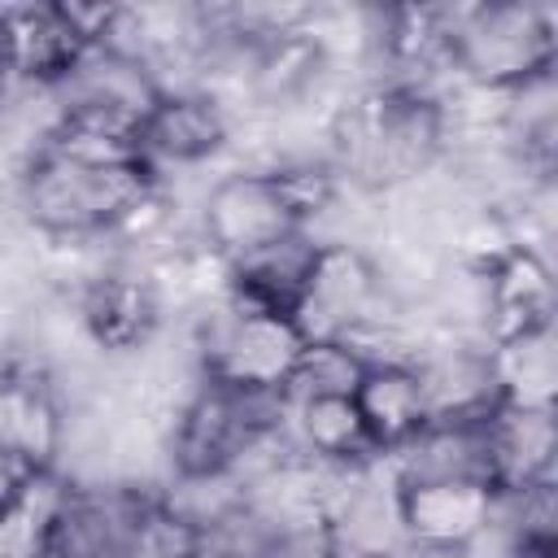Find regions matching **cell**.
<instances>
[{
  "instance_id": "6da1fadb",
  "label": "cell",
  "mask_w": 558,
  "mask_h": 558,
  "mask_svg": "<svg viewBox=\"0 0 558 558\" xmlns=\"http://www.w3.org/2000/svg\"><path fill=\"white\" fill-rule=\"evenodd\" d=\"M453 113L440 92L371 83L331 113L327 166L362 192H397L423 179L449 148Z\"/></svg>"
},
{
  "instance_id": "7a4b0ae2",
  "label": "cell",
  "mask_w": 558,
  "mask_h": 558,
  "mask_svg": "<svg viewBox=\"0 0 558 558\" xmlns=\"http://www.w3.org/2000/svg\"><path fill=\"white\" fill-rule=\"evenodd\" d=\"M17 205L48 240L135 235L161 214V170L148 161H78L35 144L17 174Z\"/></svg>"
},
{
  "instance_id": "3957f363",
  "label": "cell",
  "mask_w": 558,
  "mask_h": 558,
  "mask_svg": "<svg viewBox=\"0 0 558 558\" xmlns=\"http://www.w3.org/2000/svg\"><path fill=\"white\" fill-rule=\"evenodd\" d=\"M340 187L327 161L231 170L201 201V244L218 266L253 257L279 240L305 235L314 218L336 205Z\"/></svg>"
},
{
  "instance_id": "277c9868",
  "label": "cell",
  "mask_w": 558,
  "mask_h": 558,
  "mask_svg": "<svg viewBox=\"0 0 558 558\" xmlns=\"http://www.w3.org/2000/svg\"><path fill=\"white\" fill-rule=\"evenodd\" d=\"M558 65V13L541 0L449 9V78L480 96H510Z\"/></svg>"
},
{
  "instance_id": "5b68a950",
  "label": "cell",
  "mask_w": 558,
  "mask_h": 558,
  "mask_svg": "<svg viewBox=\"0 0 558 558\" xmlns=\"http://www.w3.org/2000/svg\"><path fill=\"white\" fill-rule=\"evenodd\" d=\"M283 397H253L196 379L166 436L174 480L187 488H209L244 471V462L283 432Z\"/></svg>"
},
{
  "instance_id": "8992f818",
  "label": "cell",
  "mask_w": 558,
  "mask_h": 558,
  "mask_svg": "<svg viewBox=\"0 0 558 558\" xmlns=\"http://www.w3.org/2000/svg\"><path fill=\"white\" fill-rule=\"evenodd\" d=\"M310 344L314 340L301 331V323L292 314L222 296L201 318L196 340H192L196 379H209V384H222L235 392H253V397L288 401Z\"/></svg>"
},
{
  "instance_id": "52a82bcc",
  "label": "cell",
  "mask_w": 558,
  "mask_h": 558,
  "mask_svg": "<svg viewBox=\"0 0 558 558\" xmlns=\"http://www.w3.org/2000/svg\"><path fill=\"white\" fill-rule=\"evenodd\" d=\"M392 283L362 244L349 240H318L301 301L296 323L314 344H349L357 349L366 331L388 323Z\"/></svg>"
},
{
  "instance_id": "ba28073f",
  "label": "cell",
  "mask_w": 558,
  "mask_h": 558,
  "mask_svg": "<svg viewBox=\"0 0 558 558\" xmlns=\"http://www.w3.org/2000/svg\"><path fill=\"white\" fill-rule=\"evenodd\" d=\"M392 519L405 554L414 558H466L497 527L501 497L484 480L466 475H401L392 471Z\"/></svg>"
},
{
  "instance_id": "9c48e42d",
  "label": "cell",
  "mask_w": 558,
  "mask_h": 558,
  "mask_svg": "<svg viewBox=\"0 0 558 558\" xmlns=\"http://www.w3.org/2000/svg\"><path fill=\"white\" fill-rule=\"evenodd\" d=\"M92 52L70 4H0V92L57 96Z\"/></svg>"
},
{
  "instance_id": "30bf717a",
  "label": "cell",
  "mask_w": 558,
  "mask_h": 558,
  "mask_svg": "<svg viewBox=\"0 0 558 558\" xmlns=\"http://www.w3.org/2000/svg\"><path fill=\"white\" fill-rule=\"evenodd\" d=\"M70 414L39 362L0 366V471L26 480L39 471H61Z\"/></svg>"
},
{
  "instance_id": "8fae6325",
  "label": "cell",
  "mask_w": 558,
  "mask_h": 558,
  "mask_svg": "<svg viewBox=\"0 0 558 558\" xmlns=\"http://www.w3.org/2000/svg\"><path fill=\"white\" fill-rule=\"evenodd\" d=\"M78 327L105 357L148 349L166 323V292L148 270L113 266L78 288Z\"/></svg>"
},
{
  "instance_id": "7c38bea8",
  "label": "cell",
  "mask_w": 558,
  "mask_h": 558,
  "mask_svg": "<svg viewBox=\"0 0 558 558\" xmlns=\"http://www.w3.org/2000/svg\"><path fill=\"white\" fill-rule=\"evenodd\" d=\"M471 270H480V301H484L480 340L484 344L554 327V270L541 244L514 240L493 262Z\"/></svg>"
},
{
  "instance_id": "4fadbf2b",
  "label": "cell",
  "mask_w": 558,
  "mask_h": 558,
  "mask_svg": "<svg viewBox=\"0 0 558 558\" xmlns=\"http://www.w3.org/2000/svg\"><path fill=\"white\" fill-rule=\"evenodd\" d=\"M349 397L379 462L401 458L432 423V397L410 357H362Z\"/></svg>"
},
{
  "instance_id": "5bb4252c",
  "label": "cell",
  "mask_w": 558,
  "mask_h": 558,
  "mask_svg": "<svg viewBox=\"0 0 558 558\" xmlns=\"http://www.w3.org/2000/svg\"><path fill=\"white\" fill-rule=\"evenodd\" d=\"M231 144V113L209 87L170 83L144 113V157L161 166H201Z\"/></svg>"
},
{
  "instance_id": "9a60e30c",
  "label": "cell",
  "mask_w": 558,
  "mask_h": 558,
  "mask_svg": "<svg viewBox=\"0 0 558 558\" xmlns=\"http://www.w3.org/2000/svg\"><path fill=\"white\" fill-rule=\"evenodd\" d=\"M484 453H488V480L497 497L554 480V453H558L554 410L497 401L484 414Z\"/></svg>"
},
{
  "instance_id": "2e32d148",
  "label": "cell",
  "mask_w": 558,
  "mask_h": 558,
  "mask_svg": "<svg viewBox=\"0 0 558 558\" xmlns=\"http://www.w3.org/2000/svg\"><path fill=\"white\" fill-rule=\"evenodd\" d=\"M283 427L292 432L296 453L318 462V466H331V471L379 466L349 392H336V388L292 392L288 405H283Z\"/></svg>"
},
{
  "instance_id": "e0dca14e",
  "label": "cell",
  "mask_w": 558,
  "mask_h": 558,
  "mask_svg": "<svg viewBox=\"0 0 558 558\" xmlns=\"http://www.w3.org/2000/svg\"><path fill=\"white\" fill-rule=\"evenodd\" d=\"M488 349V371L493 388L510 405H545L554 410V384H558V349H554V327L523 331Z\"/></svg>"
},
{
  "instance_id": "ac0fdd59",
  "label": "cell",
  "mask_w": 558,
  "mask_h": 558,
  "mask_svg": "<svg viewBox=\"0 0 558 558\" xmlns=\"http://www.w3.org/2000/svg\"><path fill=\"white\" fill-rule=\"evenodd\" d=\"M506 558H558V549H519V545H510Z\"/></svg>"
},
{
  "instance_id": "d6986e66",
  "label": "cell",
  "mask_w": 558,
  "mask_h": 558,
  "mask_svg": "<svg viewBox=\"0 0 558 558\" xmlns=\"http://www.w3.org/2000/svg\"><path fill=\"white\" fill-rule=\"evenodd\" d=\"M318 558H344V554H336V549H331V554H318Z\"/></svg>"
}]
</instances>
